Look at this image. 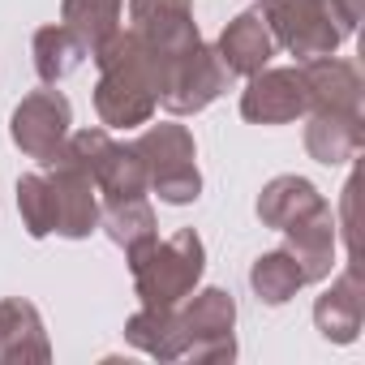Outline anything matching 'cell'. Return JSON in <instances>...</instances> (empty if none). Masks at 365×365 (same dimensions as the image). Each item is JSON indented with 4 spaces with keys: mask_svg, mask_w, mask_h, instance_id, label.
Segmentation results:
<instances>
[{
    "mask_svg": "<svg viewBox=\"0 0 365 365\" xmlns=\"http://www.w3.org/2000/svg\"><path fill=\"white\" fill-rule=\"evenodd\" d=\"M309 112V91L301 78V65H267L258 73H250L245 91H241V116L250 125H292Z\"/></svg>",
    "mask_w": 365,
    "mask_h": 365,
    "instance_id": "obj_8",
    "label": "cell"
},
{
    "mask_svg": "<svg viewBox=\"0 0 365 365\" xmlns=\"http://www.w3.org/2000/svg\"><path fill=\"white\" fill-rule=\"evenodd\" d=\"M125 258L133 271V292L150 309H176L202 284V271H207V245L194 228H180L168 241L155 237V241L129 250Z\"/></svg>",
    "mask_w": 365,
    "mask_h": 365,
    "instance_id": "obj_2",
    "label": "cell"
},
{
    "mask_svg": "<svg viewBox=\"0 0 365 365\" xmlns=\"http://www.w3.org/2000/svg\"><path fill=\"white\" fill-rule=\"evenodd\" d=\"M262 18L275 35V48L292 52L301 65L331 56L348 39L331 0H262Z\"/></svg>",
    "mask_w": 365,
    "mask_h": 365,
    "instance_id": "obj_5",
    "label": "cell"
},
{
    "mask_svg": "<svg viewBox=\"0 0 365 365\" xmlns=\"http://www.w3.org/2000/svg\"><path fill=\"white\" fill-rule=\"evenodd\" d=\"M133 150L146 163L150 176V194H159V202L168 207H190L202 198V172H198V146L194 133L176 120H146V133L133 142Z\"/></svg>",
    "mask_w": 365,
    "mask_h": 365,
    "instance_id": "obj_3",
    "label": "cell"
},
{
    "mask_svg": "<svg viewBox=\"0 0 365 365\" xmlns=\"http://www.w3.org/2000/svg\"><path fill=\"white\" fill-rule=\"evenodd\" d=\"M69 125H73V108L69 99L56 91V86H43V91H31L14 116H9V138L14 146L26 155V159H39V163H52L69 138Z\"/></svg>",
    "mask_w": 365,
    "mask_h": 365,
    "instance_id": "obj_7",
    "label": "cell"
},
{
    "mask_svg": "<svg viewBox=\"0 0 365 365\" xmlns=\"http://www.w3.org/2000/svg\"><path fill=\"white\" fill-rule=\"evenodd\" d=\"M352 207H356V176H348V185H344V245H348V258H352Z\"/></svg>",
    "mask_w": 365,
    "mask_h": 365,
    "instance_id": "obj_26",
    "label": "cell"
},
{
    "mask_svg": "<svg viewBox=\"0 0 365 365\" xmlns=\"http://www.w3.org/2000/svg\"><path fill=\"white\" fill-rule=\"evenodd\" d=\"M361 322H365L361 271H356V267H344V271L331 279V288L314 301V327H318V335L331 339V344H356Z\"/></svg>",
    "mask_w": 365,
    "mask_h": 365,
    "instance_id": "obj_12",
    "label": "cell"
},
{
    "mask_svg": "<svg viewBox=\"0 0 365 365\" xmlns=\"http://www.w3.org/2000/svg\"><path fill=\"white\" fill-rule=\"evenodd\" d=\"M125 339H129V348H138V352H146L155 361H180L185 356V331H180V314L176 309L142 305L125 322Z\"/></svg>",
    "mask_w": 365,
    "mask_h": 365,
    "instance_id": "obj_19",
    "label": "cell"
},
{
    "mask_svg": "<svg viewBox=\"0 0 365 365\" xmlns=\"http://www.w3.org/2000/svg\"><path fill=\"white\" fill-rule=\"evenodd\" d=\"M52 361V344L43 318L31 301H0V365H43Z\"/></svg>",
    "mask_w": 365,
    "mask_h": 365,
    "instance_id": "obj_15",
    "label": "cell"
},
{
    "mask_svg": "<svg viewBox=\"0 0 365 365\" xmlns=\"http://www.w3.org/2000/svg\"><path fill=\"white\" fill-rule=\"evenodd\" d=\"M91 180H95V190H99V202L146 198V190H150V176H146L142 155L133 150V142H129V146H120L116 138H112V146L103 150V159L95 163Z\"/></svg>",
    "mask_w": 365,
    "mask_h": 365,
    "instance_id": "obj_18",
    "label": "cell"
},
{
    "mask_svg": "<svg viewBox=\"0 0 365 365\" xmlns=\"http://www.w3.org/2000/svg\"><path fill=\"white\" fill-rule=\"evenodd\" d=\"M250 288L262 305H288L305 288V275H301V267L288 250H267L250 267Z\"/></svg>",
    "mask_w": 365,
    "mask_h": 365,
    "instance_id": "obj_22",
    "label": "cell"
},
{
    "mask_svg": "<svg viewBox=\"0 0 365 365\" xmlns=\"http://www.w3.org/2000/svg\"><path fill=\"white\" fill-rule=\"evenodd\" d=\"M365 146V125L361 112H305V150L309 159L339 168L352 163Z\"/></svg>",
    "mask_w": 365,
    "mask_h": 365,
    "instance_id": "obj_16",
    "label": "cell"
},
{
    "mask_svg": "<svg viewBox=\"0 0 365 365\" xmlns=\"http://www.w3.org/2000/svg\"><path fill=\"white\" fill-rule=\"evenodd\" d=\"M215 52H220V61L228 65L232 78H250V73L267 69L271 56H275V35H271L262 9H245V14H237V18L220 31Z\"/></svg>",
    "mask_w": 365,
    "mask_h": 365,
    "instance_id": "obj_14",
    "label": "cell"
},
{
    "mask_svg": "<svg viewBox=\"0 0 365 365\" xmlns=\"http://www.w3.org/2000/svg\"><path fill=\"white\" fill-rule=\"evenodd\" d=\"M129 31L163 56L202 39L194 22V0H129Z\"/></svg>",
    "mask_w": 365,
    "mask_h": 365,
    "instance_id": "obj_11",
    "label": "cell"
},
{
    "mask_svg": "<svg viewBox=\"0 0 365 365\" xmlns=\"http://www.w3.org/2000/svg\"><path fill=\"white\" fill-rule=\"evenodd\" d=\"M331 5H335V18H339L344 35H356V26H361V9H365V0H331Z\"/></svg>",
    "mask_w": 365,
    "mask_h": 365,
    "instance_id": "obj_25",
    "label": "cell"
},
{
    "mask_svg": "<svg viewBox=\"0 0 365 365\" xmlns=\"http://www.w3.org/2000/svg\"><path fill=\"white\" fill-rule=\"evenodd\" d=\"M82 56H86V48H82L61 22H56V26H39L35 39H31V61H35V73H39L43 86L65 82V78L82 65Z\"/></svg>",
    "mask_w": 365,
    "mask_h": 365,
    "instance_id": "obj_21",
    "label": "cell"
},
{
    "mask_svg": "<svg viewBox=\"0 0 365 365\" xmlns=\"http://www.w3.org/2000/svg\"><path fill=\"white\" fill-rule=\"evenodd\" d=\"M48 168H52L48 180H52V194H56V237H65V241L91 237L99 228V211H103L95 180L65 159H52Z\"/></svg>",
    "mask_w": 365,
    "mask_h": 365,
    "instance_id": "obj_9",
    "label": "cell"
},
{
    "mask_svg": "<svg viewBox=\"0 0 365 365\" xmlns=\"http://www.w3.org/2000/svg\"><path fill=\"white\" fill-rule=\"evenodd\" d=\"M318 202H327V198L318 194L314 180H305L297 172H284V176H275V180L262 185V194H258V220H262V228L284 232L288 224H297L301 215H309Z\"/></svg>",
    "mask_w": 365,
    "mask_h": 365,
    "instance_id": "obj_17",
    "label": "cell"
},
{
    "mask_svg": "<svg viewBox=\"0 0 365 365\" xmlns=\"http://www.w3.org/2000/svg\"><path fill=\"white\" fill-rule=\"evenodd\" d=\"M284 237H288L284 250L297 258L305 284L331 279V271H335V250H339V220H335L331 202H318L309 215H301L297 224H288Z\"/></svg>",
    "mask_w": 365,
    "mask_h": 365,
    "instance_id": "obj_10",
    "label": "cell"
},
{
    "mask_svg": "<svg viewBox=\"0 0 365 365\" xmlns=\"http://www.w3.org/2000/svg\"><path fill=\"white\" fill-rule=\"evenodd\" d=\"M99 224H103V232L112 237V245H120L125 254L159 237V232H155V211H150V202H146V198H120V202H103V211H99Z\"/></svg>",
    "mask_w": 365,
    "mask_h": 365,
    "instance_id": "obj_23",
    "label": "cell"
},
{
    "mask_svg": "<svg viewBox=\"0 0 365 365\" xmlns=\"http://www.w3.org/2000/svg\"><path fill=\"white\" fill-rule=\"evenodd\" d=\"M301 78H305V91H309V112H361L365 82H361L352 61L331 52V56L305 61Z\"/></svg>",
    "mask_w": 365,
    "mask_h": 365,
    "instance_id": "obj_13",
    "label": "cell"
},
{
    "mask_svg": "<svg viewBox=\"0 0 365 365\" xmlns=\"http://www.w3.org/2000/svg\"><path fill=\"white\" fill-rule=\"evenodd\" d=\"M180 331H185V356L180 361H232L237 356V301L224 288H194L176 305Z\"/></svg>",
    "mask_w": 365,
    "mask_h": 365,
    "instance_id": "obj_6",
    "label": "cell"
},
{
    "mask_svg": "<svg viewBox=\"0 0 365 365\" xmlns=\"http://www.w3.org/2000/svg\"><path fill=\"white\" fill-rule=\"evenodd\" d=\"M232 73L220 61L211 43H190L163 61V82H159V108L168 116H198L228 91Z\"/></svg>",
    "mask_w": 365,
    "mask_h": 365,
    "instance_id": "obj_4",
    "label": "cell"
},
{
    "mask_svg": "<svg viewBox=\"0 0 365 365\" xmlns=\"http://www.w3.org/2000/svg\"><path fill=\"white\" fill-rule=\"evenodd\" d=\"M18 211H22V224H26V232L35 241L56 232V194H52L48 172L18 176Z\"/></svg>",
    "mask_w": 365,
    "mask_h": 365,
    "instance_id": "obj_24",
    "label": "cell"
},
{
    "mask_svg": "<svg viewBox=\"0 0 365 365\" xmlns=\"http://www.w3.org/2000/svg\"><path fill=\"white\" fill-rule=\"evenodd\" d=\"M91 61L99 65L95 112H99L103 129H138V125L155 120L163 61H168L159 48H150L146 39H138L133 31L120 26L91 52Z\"/></svg>",
    "mask_w": 365,
    "mask_h": 365,
    "instance_id": "obj_1",
    "label": "cell"
},
{
    "mask_svg": "<svg viewBox=\"0 0 365 365\" xmlns=\"http://www.w3.org/2000/svg\"><path fill=\"white\" fill-rule=\"evenodd\" d=\"M125 22V0H61V26L95 52L108 35H116Z\"/></svg>",
    "mask_w": 365,
    "mask_h": 365,
    "instance_id": "obj_20",
    "label": "cell"
}]
</instances>
